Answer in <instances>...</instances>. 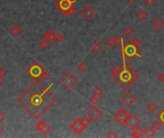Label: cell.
I'll return each mask as SVG.
<instances>
[{
	"label": "cell",
	"instance_id": "cell-1",
	"mask_svg": "<svg viewBox=\"0 0 164 138\" xmlns=\"http://www.w3.org/2000/svg\"><path fill=\"white\" fill-rule=\"evenodd\" d=\"M56 102V97L39 82H35L17 98V103L35 119L43 116Z\"/></svg>",
	"mask_w": 164,
	"mask_h": 138
},
{
	"label": "cell",
	"instance_id": "cell-2",
	"mask_svg": "<svg viewBox=\"0 0 164 138\" xmlns=\"http://www.w3.org/2000/svg\"><path fill=\"white\" fill-rule=\"evenodd\" d=\"M112 76L114 81L124 89H129L139 78V74L131 64L123 62L120 66H116L112 70Z\"/></svg>",
	"mask_w": 164,
	"mask_h": 138
},
{
	"label": "cell",
	"instance_id": "cell-3",
	"mask_svg": "<svg viewBox=\"0 0 164 138\" xmlns=\"http://www.w3.org/2000/svg\"><path fill=\"white\" fill-rule=\"evenodd\" d=\"M140 41L138 39H134V40L129 41L128 43L121 46V52H122L123 59H128L130 61L134 60L135 57L140 58Z\"/></svg>",
	"mask_w": 164,
	"mask_h": 138
},
{
	"label": "cell",
	"instance_id": "cell-4",
	"mask_svg": "<svg viewBox=\"0 0 164 138\" xmlns=\"http://www.w3.org/2000/svg\"><path fill=\"white\" fill-rule=\"evenodd\" d=\"M27 74L32 79H34L36 82H39L40 80L45 81V80H48L50 77L49 73L47 72L45 70V68L42 65H40L39 62L32 63L27 69Z\"/></svg>",
	"mask_w": 164,
	"mask_h": 138
},
{
	"label": "cell",
	"instance_id": "cell-5",
	"mask_svg": "<svg viewBox=\"0 0 164 138\" xmlns=\"http://www.w3.org/2000/svg\"><path fill=\"white\" fill-rule=\"evenodd\" d=\"M76 0H58L56 6L63 15H68L73 9L76 8Z\"/></svg>",
	"mask_w": 164,
	"mask_h": 138
},
{
	"label": "cell",
	"instance_id": "cell-6",
	"mask_svg": "<svg viewBox=\"0 0 164 138\" xmlns=\"http://www.w3.org/2000/svg\"><path fill=\"white\" fill-rule=\"evenodd\" d=\"M59 81L66 89L70 90L76 86V83H78V78L71 72H65V74H62Z\"/></svg>",
	"mask_w": 164,
	"mask_h": 138
},
{
	"label": "cell",
	"instance_id": "cell-7",
	"mask_svg": "<svg viewBox=\"0 0 164 138\" xmlns=\"http://www.w3.org/2000/svg\"><path fill=\"white\" fill-rule=\"evenodd\" d=\"M87 116L91 119L92 122H97L103 116V111L96 105H93L87 110Z\"/></svg>",
	"mask_w": 164,
	"mask_h": 138
},
{
	"label": "cell",
	"instance_id": "cell-8",
	"mask_svg": "<svg viewBox=\"0 0 164 138\" xmlns=\"http://www.w3.org/2000/svg\"><path fill=\"white\" fill-rule=\"evenodd\" d=\"M87 126L83 123V121L80 118H77L70 124V129L75 132L76 134H81L82 132L86 130Z\"/></svg>",
	"mask_w": 164,
	"mask_h": 138
},
{
	"label": "cell",
	"instance_id": "cell-9",
	"mask_svg": "<svg viewBox=\"0 0 164 138\" xmlns=\"http://www.w3.org/2000/svg\"><path fill=\"white\" fill-rule=\"evenodd\" d=\"M36 129L41 135H47L52 130L51 126L45 121H39L36 124Z\"/></svg>",
	"mask_w": 164,
	"mask_h": 138
},
{
	"label": "cell",
	"instance_id": "cell-10",
	"mask_svg": "<svg viewBox=\"0 0 164 138\" xmlns=\"http://www.w3.org/2000/svg\"><path fill=\"white\" fill-rule=\"evenodd\" d=\"M139 124H140V119L138 116H137L135 113L129 114L128 120L126 122V125L128 126L129 129L134 130V129L137 128V127H139Z\"/></svg>",
	"mask_w": 164,
	"mask_h": 138
},
{
	"label": "cell",
	"instance_id": "cell-11",
	"mask_svg": "<svg viewBox=\"0 0 164 138\" xmlns=\"http://www.w3.org/2000/svg\"><path fill=\"white\" fill-rule=\"evenodd\" d=\"M128 117H129V113L127 112L126 109H124V108H121L120 110H118V112H116L114 115L115 121L121 126L126 125V122L128 120Z\"/></svg>",
	"mask_w": 164,
	"mask_h": 138
},
{
	"label": "cell",
	"instance_id": "cell-12",
	"mask_svg": "<svg viewBox=\"0 0 164 138\" xmlns=\"http://www.w3.org/2000/svg\"><path fill=\"white\" fill-rule=\"evenodd\" d=\"M81 14L82 17L87 19V20H91L92 18L95 17V15H96V11H95L91 6H89V5H87V6L84 7L82 11H81Z\"/></svg>",
	"mask_w": 164,
	"mask_h": 138
},
{
	"label": "cell",
	"instance_id": "cell-13",
	"mask_svg": "<svg viewBox=\"0 0 164 138\" xmlns=\"http://www.w3.org/2000/svg\"><path fill=\"white\" fill-rule=\"evenodd\" d=\"M135 100H136V98L134 96V95H131L130 92L124 93L120 98L121 103H122L124 105H126V107H131V105H133L135 102Z\"/></svg>",
	"mask_w": 164,
	"mask_h": 138
},
{
	"label": "cell",
	"instance_id": "cell-14",
	"mask_svg": "<svg viewBox=\"0 0 164 138\" xmlns=\"http://www.w3.org/2000/svg\"><path fill=\"white\" fill-rule=\"evenodd\" d=\"M9 32L13 36H18L21 34V32H22V28H21L19 24H14L9 29Z\"/></svg>",
	"mask_w": 164,
	"mask_h": 138
},
{
	"label": "cell",
	"instance_id": "cell-15",
	"mask_svg": "<svg viewBox=\"0 0 164 138\" xmlns=\"http://www.w3.org/2000/svg\"><path fill=\"white\" fill-rule=\"evenodd\" d=\"M43 38L48 40L49 42H54L56 41V33L54 31H51V30H48L47 32H45V34L43 35Z\"/></svg>",
	"mask_w": 164,
	"mask_h": 138
},
{
	"label": "cell",
	"instance_id": "cell-16",
	"mask_svg": "<svg viewBox=\"0 0 164 138\" xmlns=\"http://www.w3.org/2000/svg\"><path fill=\"white\" fill-rule=\"evenodd\" d=\"M103 50V45L99 41H94L91 45V51L95 54H99Z\"/></svg>",
	"mask_w": 164,
	"mask_h": 138
},
{
	"label": "cell",
	"instance_id": "cell-17",
	"mask_svg": "<svg viewBox=\"0 0 164 138\" xmlns=\"http://www.w3.org/2000/svg\"><path fill=\"white\" fill-rule=\"evenodd\" d=\"M133 131H131V136L133 137H135V138H139V137H142L144 136V130L140 129L139 127H137V128L131 130Z\"/></svg>",
	"mask_w": 164,
	"mask_h": 138
},
{
	"label": "cell",
	"instance_id": "cell-18",
	"mask_svg": "<svg viewBox=\"0 0 164 138\" xmlns=\"http://www.w3.org/2000/svg\"><path fill=\"white\" fill-rule=\"evenodd\" d=\"M156 130L153 127H147V128L144 130V136L148 137V138H151V137H154L156 135Z\"/></svg>",
	"mask_w": 164,
	"mask_h": 138
},
{
	"label": "cell",
	"instance_id": "cell-19",
	"mask_svg": "<svg viewBox=\"0 0 164 138\" xmlns=\"http://www.w3.org/2000/svg\"><path fill=\"white\" fill-rule=\"evenodd\" d=\"M163 25H164V22L162 21V19H160V18H155L154 20H153V22H152V26L155 29H156V30L160 29Z\"/></svg>",
	"mask_w": 164,
	"mask_h": 138
},
{
	"label": "cell",
	"instance_id": "cell-20",
	"mask_svg": "<svg viewBox=\"0 0 164 138\" xmlns=\"http://www.w3.org/2000/svg\"><path fill=\"white\" fill-rule=\"evenodd\" d=\"M136 17H137V18H138L139 20H145L148 17V14H147V12H146L145 10L141 9V10H139L138 12L136 13Z\"/></svg>",
	"mask_w": 164,
	"mask_h": 138
},
{
	"label": "cell",
	"instance_id": "cell-21",
	"mask_svg": "<svg viewBox=\"0 0 164 138\" xmlns=\"http://www.w3.org/2000/svg\"><path fill=\"white\" fill-rule=\"evenodd\" d=\"M146 108H147V110L149 111L150 113H154L155 111L157 109V105L154 102H150L149 104L146 105Z\"/></svg>",
	"mask_w": 164,
	"mask_h": 138
},
{
	"label": "cell",
	"instance_id": "cell-22",
	"mask_svg": "<svg viewBox=\"0 0 164 138\" xmlns=\"http://www.w3.org/2000/svg\"><path fill=\"white\" fill-rule=\"evenodd\" d=\"M123 34L126 36H130L134 34V29L131 28V26L130 25H127L123 28Z\"/></svg>",
	"mask_w": 164,
	"mask_h": 138
},
{
	"label": "cell",
	"instance_id": "cell-23",
	"mask_svg": "<svg viewBox=\"0 0 164 138\" xmlns=\"http://www.w3.org/2000/svg\"><path fill=\"white\" fill-rule=\"evenodd\" d=\"M114 41H115V45L116 46H123V43H124V39L122 36L120 35H116L114 36Z\"/></svg>",
	"mask_w": 164,
	"mask_h": 138
},
{
	"label": "cell",
	"instance_id": "cell-24",
	"mask_svg": "<svg viewBox=\"0 0 164 138\" xmlns=\"http://www.w3.org/2000/svg\"><path fill=\"white\" fill-rule=\"evenodd\" d=\"M92 93L93 95H96V96H101V95H103V89L101 88V86H95L93 90H92Z\"/></svg>",
	"mask_w": 164,
	"mask_h": 138
},
{
	"label": "cell",
	"instance_id": "cell-25",
	"mask_svg": "<svg viewBox=\"0 0 164 138\" xmlns=\"http://www.w3.org/2000/svg\"><path fill=\"white\" fill-rule=\"evenodd\" d=\"M50 43H51V42H49L48 40H46L44 39H42L41 41H39V46L40 47V49H46V48H48V47H49Z\"/></svg>",
	"mask_w": 164,
	"mask_h": 138
},
{
	"label": "cell",
	"instance_id": "cell-26",
	"mask_svg": "<svg viewBox=\"0 0 164 138\" xmlns=\"http://www.w3.org/2000/svg\"><path fill=\"white\" fill-rule=\"evenodd\" d=\"M87 63L84 62V61H81L79 64L77 65V69L80 72H84L87 70Z\"/></svg>",
	"mask_w": 164,
	"mask_h": 138
},
{
	"label": "cell",
	"instance_id": "cell-27",
	"mask_svg": "<svg viewBox=\"0 0 164 138\" xmlns=\"http://www.w3.org/2000/svg\"><path fill=\"white\" fill-rule=\"evenodd\" d=\"M152 127L155 129L156 131H158V130H161V128H162V124H161V122H160L159 120H156V121L154 122V124L152 125Z\"/></svg>",
	"mask_w": 164,
	"mask_h": 138
},
{
	"label": "cell",
	"instance_id": "cell-28",
	"mask_svg": "<svg viewBox=\"0 0 164 138\" xmlns=\"http://www.w3.org/2000/svg\"><path fill=\"white\" fill-rule=\"evenodd\" d=\"M81 120L83 121V123L84 124V125H86L87 127L88 126V125H90L91 124V119L90 118H89L88 117V116H83V117L81 118Z\"/></svg>",
	"mask_w": 164,
	"mask_h": 138
},
{
	"label": "cell",
	"instance_id": "cell-29",
	"mask_svg": "<svg viewBox=\"0 0 164 138\" xmlns=\"http://www.w3.org/2000/svg\"><path fill=\"white\" fill-rule=\"evenodd\" d=\"M5 75H6V70L4 68H0V86L3 83Z\"/></svg>",
	"mask_w": 164,
	"mask_h": 138
},
{
	"label": "cell",
	"instance_id": "cell-30",
	"mask_svg": "<svg viewBox=\"0 0 164 138\" xmlns=\"http://www.w3.org/2000/svg\"><path fill=\"white\" fill-rule=\"evenodd\" d=\"M106 44H107L109 47H113L115 45V41H114V38H109L106 40Z\"/></svg>",
	"mask_w": 164,
	"mask_h": 138
},
{
	"label": "cell",
	"instance_id": "cell-31",
	"mask_svg": "<svg viewBox=\"0 0 164 138\" xmlns=\"http://www.w3.org/2000/svg\"><path fill=\"white\" fill-rule=\"evenodd\" d=\"M90 103L93 105H96L99 103V97L96 96V95H92V96L90 97Z\"/></svg>",
	"mask_w": 164,
	"mask_h": 138
},
{
	"label": "cell",
	"instance_id": "cell-32",
	"mask_svg": "<svg viewBox=\"0 0 164 138\" xmlns=\"http://www.w3.org/2000/svg\"><path fill=\"white\" fill-rule=\"evenodd\" d=\"M143 2L145 3L146 6H148V7H152V6H154V5L156 4V0H143Z\"/></svg>",
	"mask_w": 164,
	"mask_h": 138
},
{
	"label": "cell",
	"instance_id": "cell-33",
	"mask_svg": "<svg viewBox=\"0 0 164 138\" xmlns=\"http://www.w3.org/2000/svg\"><path fill=\"white\" fill-rule=\"evenodd\" d=\"M65 39V36H63L62 34H61V33L56 34V41H62Z\"/></svg>",
	"mask_w": 164,
	"mask_h": 138
},
{
	"label": "cell",
	"instance_id": "cell-34",
	"mask_svg": "<svg viewBox=\"0 0 164 138\" xmlns=\"http://www.w3.org/2000/svg\"><path fill=\"white\" fill-rule=\"evenodd\" d=\"M156 80L159 83H164V73H159V74H157V76H156Z\"/></svg>",
	"mask_w": 164,
	"mask_h": 138
},
{
	"label": "cell",
	"instance_id": "cell-35",
	"mask_svg": "<svg viewBox=\"0 0 164 138\" xmlns=\"http://www.w3.org/2000/svg\"><path fill=\"white\" fill-rule=\"evenodd\" d=\"M157 118H158V120H159V121L161 122V124L164 125V109L161 111V112H160L159 114H158Z\"/></svg>",
	"mask_w": 164,
	"mask_h": 138
},
{
	"label": "cell",
	"instance_id": "cell-36",
	"mask_svg": "<svg viewBox=\"0 0 164 138\" xmlns=\"http://www.w3.org/2000/svg\"><path fill=\"white\" fill-rule=\"evenodd\" d=\"M107 137H109V138H112V137H114V138H116V137H118V135L115 133L114 131H112V130H110L109 133L107 134Z\"/></svg>",
	"mask_w": 164,
	"mask_h": 138
},
{
	"label": "cell",
	"instance_id": "cell-37",
	"mask_svg": "<svg viewBox=\"0 0 164 138\" xmlns=\"http://www.w3.org/2000/svg\"><path fill=\"white\" fill-rule=\"evenodd\" d=\"M4 120H5V115H4L3 112H1V111H0V122H2Z\"/></svg>",
	"mask_w": 164,
	"mask_h": 138
},
{
	"label": "cell",
	"instance_id": "cell-38",
	"mask_svg": "<svg viewBox=\"0 0 164 138\" xmlns=\"http://www.w3.org/2000/svg\"><path fill=\"white\" fill-rule=\"evenodd\" d=\"M3 130H4V129H3V127H2V126H0V134H1V133H2V132H3Z\"/></svg>",
	"mask_w": 164,
	"mask_h": 138
},
{
	"label": "cell",
	"instance_id": "cell-39",
	"mask_svg": "<svg viewBox=\"0 0 164 138\" xmlns=\"http://www.w3.org/2000/svg\"><path fill=\"white\" fill-rule=\"evenodd\" d=\"M126 1H128L129 3H134L135 0H126Z\"/></svg>",
	"mask_w": 164,
	"mask_h": 138
},
{
	"label": "cell",
	"instance_id": "cell-40",
	"mask_svg": "<svg viewBox=\"0 0 164 138\" xmlns=\"http://www.w3.org/2000/svg\"><path fill=\"white\" fill-rule=\"evenodd\" d=\"M54 1H55V2H57V1H58V0H54Z\"/></svg>",
	"mask_w": 164,
	"mask_h": 138
},
{
	"label": "cell",
	"instance_id": "cell-41",
	"mask_svg": "<svg viewBox=\"0 0 164 138\" xmlns=\"http://www.w3.org/2000/svg\"><path fill=\"white\" fill-rule=\"evenodd\" d=\"M102 1H107V0H102Z\"/></svg>",
	"mask_w": 164,
	"mask_h": 138
}]
</instances>
